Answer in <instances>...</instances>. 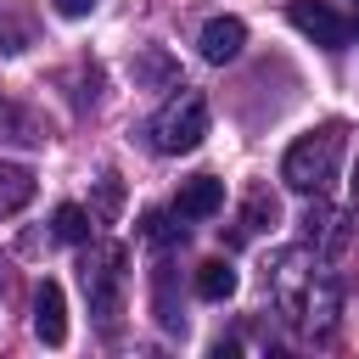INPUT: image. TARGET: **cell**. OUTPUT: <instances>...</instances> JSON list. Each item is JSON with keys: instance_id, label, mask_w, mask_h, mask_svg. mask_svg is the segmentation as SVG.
Returning <instances> with one entry per match:
<instances>
[{"instance_id": "9c48e42d", "label": "cell", "mask_w": 359, "mask_h": 359, "mask_svg": "<svg viewBox=\"0 0 359 359\" xmlns=\"http://www.w3.org/2000/svg\"><path fill=\"white\" fill-rule=\"evenodd\" d=\"M191 286H196V297H202V303H224V297H236L241 275H236V264H230V258H208V264H196Z\"/></svg>"}, {"instance_id": "7c38bea8", "label": "cell", "mask_w": 359, "mask_h": 359, "mask_svg": "<svg viewBox=\"0 0 359 359\" xmlns=\"http://www.w3.org/2000/svg\"><path fill=\"white\" fill-rule=\"evenodd\" d=\"M34 45V17L22 6H0V50L6 56H22Z\"/></svg>"}, {"instance_id": "8992f818", "label": "cell", "mask_w": 359, "mask_h": 359, "mask_svg": "<svg viewBox=\"0 0 359 359\" xmlns=\"http://www.w3.org/2000/svg\"><path fill=\"white\" fill-rule=\"evenodd\" d=\"M34 337L45 348H62L67 342V297H62L56 280H39V292H34Z\"/></svg>"}, {"instance_id": "3957f363", "label": "cell", "mask_w": 359, "mask_h": 359, "mask_svg": "<svg viewBox=\"0 0 359 359\" xmlns=\"http://www.w3.org/2000/svg\"><path fill=\"white\" fill-rule=\"evenodd\" d=\"M123 264L129 252L118 241H95L79 264V280H84V297H90V314L101 320V331L112 337L118 331V314H123Z\"/></svg>"}, {"instance_id": "9a60e30c", "label": "cell", "mask_w": 359, "mask_h": 359, "mask_svg": "<svg viewBox=\"0 0 359 359\" xmlns=\"http://www.w3.org/2000/svg\"><path fill=\"white\" fill-rule=\"evenodd\" d=\"M140 236H146L151 247H168V241H185V230H174V224H168V213H146V219H140Z\"/></svg>"}, {"instance_id": "ba28073f", "label": "cell", "mask_w": 359, "mask_h": 359, "mask_svg": "<svg viewBox=\"0 0 359 359\" xmlns=\"http://www.w3.org/2000/svg\"><path fill=\"white\" fill-rule=\"evenodd\" d=\"M196 45H202V56H208V62H236V56H241V45H247V22H241V17H213V22L202 28V39H196Z\"/></svg>"}, {"instance_id": "4fadbf2b", "label": "cell", "mask_w": 359, "mask_h": 359, "mask_svg": "<svg viewBox=\"0 0 359 359\" xmlns=\"http://www.w3.org/2000/svg\"><path fill=\"white\" fill-rule=\"evenodd\" d=\"M50 224H56V241H90V213L79 202H62Z\"/></svg>"}, {"instance_id": "277c9868", "label": "cell", "mask_w": 359, "mask_h": 359, "mask_svg": "<svg viewBox=\"0 0 359 359\" xmlns=\"http://www.w3.org/2000/svg\"><path fill=\"white\" fill-rule=\"evenodd\" d=\"M208 135V95L202 90H180L163 101V112L151 118V146L180 157V151H196Z\"/></svg>"}, {"instance_id": "7a4b0ae2", "label": "cell", "mask_w": 359, "mask_h": 359, "mask_svg": "<svg viewBox=\"0 0 359 359\" xmlns=\"http://www.w3.org/2000/svg\"><path fill=\"white\" fill-rule=\"evenodd\" d=\"M342 151H348V123H320L309 135H297L280 157V180L303 196H325L337 168H342Z\"/></svg>"}, {"instance_id": "52a82bcc", "label": "cell", "mask_w": 359, "mask_h": 359, "mask_svg": "<svg viewBox=\"0 0 359 359\" xmlns=\"http://www.w3.org/2000/svg\"><path fill=\"white\" fill-rule=\"evenodd\" d=\"M219 208H224V180H213V174L185 180L180 196H174V213H180V219H213Z\"/></svg>"}, {"instance_id": "e0dca14e", "label": "cell", "mask_w": 359, "mask_h": 359, "mask_svg": "<svg viewBox=\"0 0 359 359\" xmlns=\"http://www.w3.org/2000/svg\"><path fill=\"white\" fill-rule=\"evenodd\" d=\"M50 6H56L62 17H90V11H95V0H50Z\"/></svg>"}, {"instance_id": "5b68a950", "label": "cell", "mask_w": 359, "mask_h": 359, "mask_svg": "<svg viewBox=\"0 0 359 359\" xmlns=\"http://www.w3.org/2000/svg\"><path fill=\"white\" fill-rule=\"evenodd\" d=\"M286 17H292V28H297L303 39L325 45V50H342V45L353 39V22H348L342 11H331L325 0H292V6H286Z\"/></svg>"}, {"instance_id": "30bf717a", "label": "cell", "mask_w": 359, "mask_h": 359, "mask_svg": "<svg viewBox=\"0 0 359 359\" xmlns=\"http://www.w3.org/2000/svg\"><path fill=\"white\" fill-rule=\"evenodd\" d=\"M309 247L314 252H342L348 241H353V230H348V219L342 213H331V208H309Z\"/></svg>"}, {"instance_id": "2e32d148", "label": "cell", "mask_w": 359, "mask_h": 359, "mask_svg": "<svg viewBox=\"0 0 359 359\" xmlns=\"http://www.w3.org/2000/svg\"><path fill=\"white\" fill-rule=\"evenodd\" d=\"M123 208V185H118V174H101V191H95V213L101 219H112Z\"/></svg>"}, {"instance_id": "8fae6325", "label": "cell", "mask_w": 359, "mask_h": 359, "mask_svg": "<svg viewBox=\"0 0 359 359\" xmlns=\"http://www.w3.org/2000/svg\"><path fill=\"white\" fill-rule=\"evenodd\" d=\"M34 202V174L22 163H0V219L6 213H22Z\"/></svg>"}, {"instance_id": "5bb4252c", "label": "cell", "mask_w": 359, "mask_h": 359, "mask_svg": "<svg viewBox=\"0 0 359 359\" xmlns=\"http://www.w3.org/2000/svg\"><path fill=\"white\" fill-rule=\"evenodd\" d=\"M275 219H280V202H275V196H269V191L258 185V191L247 196V213H241V230H264V224H275Z\"/></svg>"}, {"instance_id": "6da1fadb", "label": "cell", "mask_w": 359, "mask_h": 359, "mask_svg": "<svg viewBox=\"0 0 359 359\" xmlns=\"http://www.w3.org/2000/svg\"><path fill=\"white\" fill-rule=\"evenodd\" d=\"M269 297L280 309V320H292L303 337H331L337 331V309H342V292H337V275L320 264L314 247H286L269 269Z\"/></svg>"}, {"instance_id": "ac0fdd59", "label": "cell", "mask_w": 359, "mask_h": 359, "mask_svg": "<svg viewBox=\"0 0 359 359\" xmlns=\"http://www.w3.org/2000/svg\"><path fill=\"white\" fill-rule=\"evenodd\" d=\"M353 202H359V174H353Z\"/></svg>"}]
</instances>
